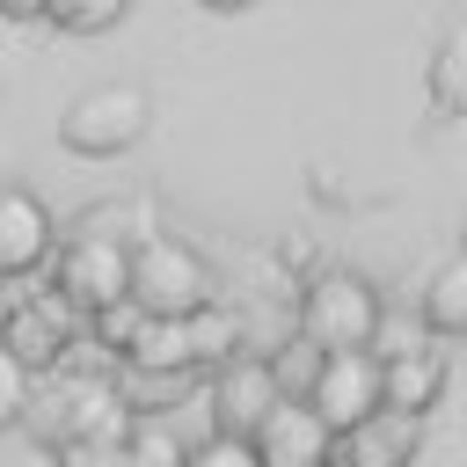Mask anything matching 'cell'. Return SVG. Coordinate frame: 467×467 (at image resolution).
<instances>
[{
	"instance_id": "6da1fadb",
	"label": "cell",
	"mask_w": 467,
	"mask_h": 467,
	"mask_svg": "<svg viewBox=\"0 0 467 467\" xmlns=\"http://www.w3.org/2000/svg\"><path fill=\"white\" fill-rule=\"evenodd\" d=\"M299 336L321 343V350H372L379 321H387V299L358 277V270H321L306 292H299Z\"/></svg>"
},
{
	"instance_id": "7a4b0ae2",
	"label": "cell",
	"mask_w": 467,
	"mask_h": 467,
	"mask_svg": "<svg viewBox=\"0 0 467 467\" xmlns=\"http://www.w3.org/2000/svg\"><path fill=\"white\" fill-rule=\"evenodd\" d=\"M131 299H139L146 314H197V306L219 299V285H212V263H204L190 241H175V234H139V241H131Z\"/></svg>"
},
{
	"instance_id": "7c38bea8",
	"label": "cell",
	"mask_w": 467,
	"mask_h": 467,
	"mask_svg": "<svg viewBox=\"0 0 467 467\" xmlns=\"http://www.w3.org/2000/svg\"><path fill=\"white\" fill-rule=\"evenodd\" d=\"M423 328L431 336H467V248L431 270V285H423Z\"/></svg>"
},
{
	"instance_id": "5b68a950",
	"label": "cell",
	"mask_w": 467,
	"mask_h": 467,
	"mask_svg": "<svg viewBox=\"0 0 467 467\" xmlns=\"http://www.w3.org/2000/svg\"><path fill=\"white\" fill-rule=\"evenodd\" d=\"M306 401L321 409V423H328L336 438L358 431V423H372V416L387 409V394H379V350H328Z\"/></svg>"
},
{
	"instance_id": "d4e9b609",
	"label": "cell",
	"mask_w": 467,
	"mask_h": 467,
	"mask_svg": "<svg viewBox=\"0 0 467 467\" xmlns=\"http://www.w3.org/2000/svg\"><path fill=\"white\" fill-rule=\"evenodd\" d=\"M7 15H44V0H0Z\"/></svg>"
},
{
	"instance_id": "9a60e30c",
	"label": "cell",
	"mask_w": 467,
	"mask_h": 467,
	"mask_svg": "<svg viewBox=\"0 0 467 467\" xmlns=\"http://www.w3.org/2000/svg\"><path fill=\"white\" fill-rule=\"evenodd\" d=\"M431 102L445 117H467V22L445 29L438 51H431Z\"/></svg>"
},
{
	"instance_id": "cb8c5ba5",
	"label": "cell",
	"mask_w": 467,
	"mask_h": 467,
	"mask_svg": "<svg viewBox=\"0 0 467 467\" xmlns=\"http://www.w3.org/2000/svg\"><path fill=\"white\" fill-rule=\"evenodd\" d=\"M7 314H15V285L0 277V336H7Z\"/></svg>"
},
{
	"instance_id": "e0dca14e",
	"label": "cell",
	"mask_w": 467,
	"mask_h": 467,
	"mask_svg": "<svg viewBox=\"0 0 467 467\" xmlns=\"http://www.w3.org/2000/svg\"><path fill=\"white\" fill-rule=\"evenodd\" d=\"M190 343H197V365H226L241 358V306H197L190 314Z\"/></svg>"
},
{
	"instance_id": "9c48e42d",
	"label": "cell",
	"mask_w": 467,
	"mask_h": 467,
	"mask_svg": "<svg viewBox=\"0 0 467 467\" xmlns=\"http://www.w3.org/2000/svg\"><path fill=\"white\" fill-rule=\"evenodd\" d=\"M36 263H51V212L36 190L0 182V277H29Z\"/></svg>"
},
{
	"instance_id": "603a6c76",
	"label": "cell",
	"mask_w": 467,
	"mask_h": 467,
	"mask_svg": "<svg viewBox=\"0 0 467 467\" xmlns=\"http://www.w3.org/2000/svg\"><path fill=\"white\" fill-rule=\"evenodd\" d=\"M197 7H212V15H241V7H255V0H197Z\"/></svg>"
},
{
	"instance_id": "30bf717a",
	"label": "cell",
	"mask_w": 467,
	"mask_h": 467,
	"mask_svg": "<svg viewBox=\"0 0 467 467\" xmlns=\"http://www.w3.org/2000/svg\"><path fill=\"white\" fill-rule=\"evenodd\" d=\"M379 394H387V409H401V416L438 409V394H445V350H438V343H416V350H401V358H379Z\"/></svg>"
},
{
	"instance_id": "8992f818",
	"label": "cell",
	"mask_w": 467,
	"mask_h": 467,
	"mask_svg": "<svg viewBox=\"0 0 467 467\" xmlns=\"http://www.w3.org/2000/svg\"><path fill=\"white\" fill-rule=\"evenodd\" d=\"M285 394H277V379H270V365L263 358H226V365H212V387H204V409H212V431H234V438H255V423L277 409Z\"/></svg>"
},
{
	"instance_id": "5bb4252c",
	"label": "cell",
	"mask_w": 467,
	"mask_h": 467,
	"mask_svg": "<svg viewBox=\"0 0 467 467\" xmlns=\"http://www.w3.org/2000/svg\"><path fill=\"white\" fill-rule=\"evenodd\" d=\"M190 438L175 416H131L124 423V467H182Z\"/></svg>"
},
{
	"instance_id": "3957f363",
	"label": "cell",
	"mask_w": 467,
	"mask_h": 467,
	"mask_svg": "<svg viewBox=\"0 0 467 467\" xmlns=\"http://www.w3.org/2000/svg\"><path fill=\"white\" fill-rule=\"evenodd\" d=\"M146 124H153V95H146V88H131V80H109V88H88V95H73V102H66L58 139H66V153L117 161L124 146H139V139H146Z\"/></svg>"
},
{
	"instance_id": "ba28073f",
	"label": "cell",
	"mask_w": 467,
	"mask_h": 467,
	"mask_svg": "<svg viewBox=\"0 0 467 467\" xmlns=\"http://www.w3.org/2000/svg\"><path fill=\"white\" fill-rule=\"evenodd\" d=\"M29 372H44V365H66V350H73V299L66 292H44V299H15V314H7V336H0Z\"/></svg>"
},
{
	"instance_id": "277c9868",
	"label": "cell",
	"mask_w": 467,
	"mask_h": 467,
	"mask_svg": "<svg viewBox=\"0 0 467 467\" xmlns=\"http://www.w3.org/2000/svg\"><path fill=\"white\" fill-rule=\"evenodd\" d=\"M51 292H66L80 314H95L109 299H131V241L124 234H73L58 248Z\"/></svg>"
},
{
	"instance_id": "7402d4cb",
	"label": "cell",
	"mask_w": 467,
	"mask_h": 467,
	"mask_svg": "<svg viewBox=\"0 0 467 467\" xmlns=\"http://www.w3.org/2000/svg\"><path fill=\"white\" fill-rule=\"evenodd\" d=\"M58 467H124V438H80L58 452Z\"/></svg>"
},
{
	"instance_id": "ffe728a7",
	"label": "cell",
	"mask_w": 467,
	"mask_h": 467,
	"mask_svg": "<svg viewBox=\"0 0 467 467\" xmlns=\"http://www.w3.org/2000/svg\"><path fill=\"white\" fill-rule=\"evenodd\" d=\"M139 321H146V306L139 299H109V306H95V343L102 350H131V336H139Z\"/></svg>"
},
{
	"instance_id": "d6986e66",
	"label": "cell",
	"mask_w": 467,
	"mask_h": 467,
	"mask_svg": "<svg viewBox=\"0 0 467 467\" xmlns=\"http://www.w3.org/2000/svg\"><path fill=\"white\" fill-rule=\"evenodd\" d=\"M182 467H263V452H255V438H234V431H204V438L182 452Z\"/></svg>"
},
{
	"instance_id": "ac0fdd59",
	"label": "cell",
	"mask_w": 467,
	"mask_h": 467,
	"mask_svg": "<svg viewBox=\"0 0 467 467\" xmlns=\"http://www.w3.org/2000/svg\"><path fill=\"white\" fill-rule=\"evenodd\" d=\"M124 7H131V0H44V15H51L66 36H102V29L124 22Z\"/></svg>"
},
{
	"instance_id": "4fadbf2b",
	"label": "cell",
	"mask_w": 467,
	"mask_h": 467,
	"mask_svg": "<svg viewBox=\"0 0 467 467\" xmlns=\"http://www.w3.org/2000/svg\"><path fill=\"white\" fill-rule=\"evenodd\" d=\"M190 387H197V372H139V365L117 372L124 416H175V401H190Z\"/></svg>"
},
{
	"instance_id": "44dd1931",
	"label": "cell",
	"mask_w": 467,
	"mask_h": 467,
	"mask_svg": "<svg viewBox=\"0 0 467 467\" xmlns=\"http://www.w3.org/2000/svg\"><path fill=\"white\" fill-rule=\"evenodd\" d=\"M29 394H36V372L0 343V431L7 423H22V409H29Z\"/></svg>"
},
{
	"instance_id": "52a82bcc",
	"label": "cell",
	"mask_w": 467,
	"mask_h": 467,
	"mask_svg": "<svg viewBox=\"0 0 467 467\" xmlns=\"http://www.w3.org/2000/svg\"><path fill=\"white\" fill-rule=\"evenodd\" d=\"M255 452L263 467H336V431L321 423L314 401H277L255 423Z\"/></svg>"
},
{
	"instance_id": "2e32d148",
	"label": "cell",
	"mask_w": 467,
	"mask_h": 467,
	"mask_svg": "<svg viewBox=\"0 0 467 467\" xmlns=\"http://www.w3.org/2000/svg\"><path fill=\"white\" fill-rule=\"evenodd\" d=\"M321 358H328L321 343L285 336V343H277L263 365H270V379H277V394H285V401H306V394H314V379H321Z\"/></svg>"
},
{
	"instance_id": "8fae6325",
	"label": "cell",
	"mask_w": 467,
	"mask_h": 467,
	"mask_svg": "<svg viewBox=\"0 0 467 467\" xmlns=\"http://www.w3.org/2000/svg\"><path fill=\"white\" fill-rule=\"evenodd\" d=\"M124 365L139 372H197V343H190V314H146Z\"/></svg>"
}]
</instances>
